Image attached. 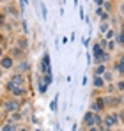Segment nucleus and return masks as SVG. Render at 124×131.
I'll return each instance as SVG.
<instances>
[{
  "label": "nucleus",
  "instance_id": "39448f33",
  "mask_svg": "<svg viewBox=\"0 0 124 131\" xmlns=\"http://www.w3.org/2000/svg\"><path fill=\"white\" fill-rule=\"evenodd\" d=\"M27 67H28V62H27V60H21L20 66H18V71L23 73V71H27Z\"/></svg>",
  "mask_w": 124,
  "mask_h": 131
},
{
  "label": "nucleus",
  "instance_id": "0eeeda50",
  "mask_svg": "<svg viewBox=\"0 0 124 131\" xmlns=\"http://www.w3.org/2000/svg\"><path fill=\"white\" fill-rule=\"evenodd\" d=\"M96 74H98V76H101V74H105V66H103V64L96 67Z\"/></svg>",
  "mask_w": 124,
  "mask_h": 131
},
{
  "label": "nucleus",
  "instance_id": "423d86ee",
  "mask_svg": "<svg viewBox=\"0 0 124 131\" xmlns=\"http://www.w3.org/2000/svg\"><path fill=\"white\" fill-rule=\"evenodd\" d=\"M2 131H16V128H14L11 122H7L5 126H2Z\"/></svg>",
  "mask_w": 124,
  "mask_h": 131
},
{
  "label": "nucleus",
  "instance_id": "1a4fd4ad",
  "mask_svg": "<svg viewBox=\"0 0 124 131\" xmlns=\"http://www.w3.org/2000/svg\"><path fill=\"white\" fill-rule=\"evenodd\" d=\"M57 101H59V94L55 96V99H53V103H51V110H53V112H57Z\"/></svg>",
  "mask_w": 124,
  "mask_h": 131
},
{
  "label": "nucleus",
  "instance_id": "9b49d317",
  "mask_svg": "<svg viewBox=\"0 0 124 131\" xmlns=\"http://www.w3.org/2000/svg\"><path fill=\"white\" fill-rule=\"evenodd\" d=\"M21 28H23V34H28V27H27V21L25 20L21 21Z\"/></svg>",
  "mask_w": 124,
  "mask_h": 131
},
{
  "label": "nucleus",
  "instance_id": "aec40b11",
  "mask_svg": "<svg viewBox=\"0 0 124 131\" xmlns=\"http://www.w3.org/2000/svg\"><path fill=\"white\" fill-rule=\"evenodd\" d=\"M0 106H2V101H0Z\"/></svg>",
  "mask_w": 124,
  "mask_h": 131
},
{
  "label": "nucleus",
  "instance_id": "f257e3e1",
  "mask_svg": "<svg viewBox=\"0 0 124 131\" xmlns=\"http://www.w3.org/2000/svg\"><path fill=\"white\" fill-rule=\"evenodd\" d=\"M83 122H85V126H87V128L94 126V122H96V115H94L92 112H87V113H85V119H83Z\"/></svg>",
  "mask_w": 124,
  "mask_h": 131
},
{
  "label": "nucleus",
  "instance_id": "20e7f679",
  "mask_svg": "<svg viewBox=\"0 0 124 131\" xmlns=\"http://www.w3.org/2000/svg\"><path fill=\"white\" fill-rule=\"evenodd\" d=\"M115 122H119L117 115H108V117H106V121H105V124H106V126H113Z\"/></svg>",
  "mask_w": 124,
  "mask_h": 131
},
{
  "label": "nucleus",
  "instance_id": "a211bd4d",
  "mask_svg": "<svg viewBox=\"0 0 124 131\" xmlns=\"http://www.w3.org/2000/svg\"><path fill=\"white\" fill-rule=\"evenodd\" d=\"M122 34H124V25H122Z\"/></svg>",
  "mask_w": 124,
  "mask_h": 131
},
{
  "label": "nucleus",
  "instance_id": "2eb2a0df",
  "mask_svg": "<svg viewBox=\"0 0 124 131\" xmlns=\"http://www.w3.org/2000/svg\"><path fill=\"white\" fill-rule=\"evenodd\" d=\"M21 2V11H23V9H25V5H27V0H20Z\"/></svg>",
  "mask_w": 124,
  "mask_h": 131
},
{
  "label": "nucleus",
  "instance_id": "f8f14e48",
  "mask_svg": "<svg viewBox=\"0 0 124 131\" xmlns=\"http://www.w3.org/2000/svg\"><path fill=\"white\" fill-rule=\"evenodd\" d=\"M41 14H43V20H46V5L41 4Z\"/></svg>",
  "mask_w": 124,
  "mask_h": 131
},
{
  "label": "nucleus",
  "instance_id": "6e6552de",
  "mask_svg": "<svg viewBox=\"0 0 124 131\" xmlns=\"http://www.w3.org/2000/svg\"><path fill=\"white\" fill-rule=\"evenodd\" d=\"M94 85H96V87H105V82L101 78H96V80H94Z\"/></svg>",
  "mask_w": 124,
  "mask_h": 131
},
{
  "label": "nucleus",
  "instance_id": "6ab92c4d",
  "mask_svg": "<svg viewBox=\"0 0 124 131\" xmlns=\"http://www.w3.org/2000/svg\"><path fill=\"white\" fill-rule=\"evenodd\" d=\"M0 55H2V48H0Z\"/></svg>",
  "mask_w": 124,
  "mask_h": 131
},
{
  "label": "nucleus",
  "instance_id": "7ed1b4c3",
  "mask_svg": "<svg viewBox=\"0 0 124 131\" xmlns=\"http://www.w3.org/2000/svg\"><path fill=\"white\" fill-rule=\"evenodd\" d=\"M18 108V103L16 101H5L4 103V110H7V112H13V110Z\"/></svg>",
  "mask_w": 124,
  "mask_h": 131
},
{
  "label": "nucleus",
  "instance_id": "9d476101",
  "mask_svg": "<svg viewBox=\"0 0 124 131\" xmlns=\"http://www.w3.org/2000/svg\"><path fill=\"white\" fill-rule=\"evenodd\" d=\"M20 119H21V113H13V117H11L9 122H14V121H20Z\"/></svg>",
  "mask_w": 124,
  "mask_h": 131
},
{
  "label": "nucleus",
  "instance_id": "412c9836",
  "mask_svg": "<svg viewBox=\"0 0 124 131\" xmlns=\"http://www.w3.org/2000/svg\"><path fill=\"white\" fill-rule=\"evenodd\" d=\"M2 2H5V0H2Z\"/></svg>",
  "mask_w": 124,
  "mask_h": 131
},
{
  "label": "nucleus",
  "instance_id": "4468645a",
  "mask_svg": "<svg viewBox=\"0 0 124 131\" xmlns=\"http://www.w3.org/2000/svg\"><path fill=\"white\" fill-rule=\"evenodd\" d=\"M101 32H108V25L106 23H101Z\"/></svg>",
  "mask_w": 124,
  "mask_h": 131
},
{
  "label": "nucleus",
  "instance_id": "f03ea898",
  "mask_svg": "<svg viewBox=\"0 0 124 131\" xmlns=\"http://www.w3.org/2000/svg\"><path fill=\"white\" fill-rule=\"evenodd\" d=\"M0 67H2V69H11V67H13V59H11V57L0 59Z\"/></svg>",
  "mask_w": 124,
  "mask_h": 131
},
{
  "label": "nucleus",
  "instance_id": "dca6fc26",
  "mask_svg": "<svg viewBox=\"0 0 124 131\" xmlns=\"http://www.w3.org/2000/svg\"><path fill=\"white\" fill-rule=\"evenodd\" d=\"M89 131H98V129H96L94 126H90V128H89Z\"/></svg>",
  "mask_w": 124,
  "mask_h": 131
},
{
  "label": "nucleus",
  "instance_id": "ddd939ff",
  "mask_svg": "<svg viewBox=\"0 0 124 131\" xmlns=\"http://www.w3.org/2000/svg\"><path fill=\"white\" fill-rule=\"evenodd\" d=\"M117 43L124 44V34H117Z\"/></svg>",
  "mask_w": 124,
  "mask_h": 131
},
{
  "label": "nucleus",
  "instance_id": "f3484780",
  "mask_svg": "<svg viewBox=\"0 0 124 131\" xmlns=\"http://www.w3.org/2000/svg\"><path fill=\"white\" fill-rule=\"evenodd\" d=\"M103 131H110V128H103Z\"/></svg>",
  "mask_w": 124,
  "mask_h": 131
}]
</instances>
